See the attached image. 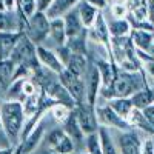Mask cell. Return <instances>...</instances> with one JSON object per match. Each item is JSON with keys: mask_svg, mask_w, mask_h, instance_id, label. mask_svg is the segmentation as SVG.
Returning <instances> with one entry per match:
<instances>
[{"mask_svg": "<svg viewBox=\"0 0 154 154\" xmlns=\"http://www.w3.org/2000/svg\"><path fill=\"white\" fill-rule=\"evenodd\" d=\"M0 120L9 142L17 140L22 136L25 125V112L22 102L5 100L0 103Z\"/></svg>", "mask_w": 154, "mask_h": 154, "instance_id": "1", "label": "cell"}, {"mask_svg": "<svg viewBox=\"0 0 154 154\" xmlns=\"http://www.w3.org/2000/svg\"><path fill=\"white\" fill-rule=\"evenodd\" d=\"M25 34L29 40L37 46L43 45L49 37V19L43 11H35L32 16L28 17L26 26H25Z\"/></svg>", "mask_w": 154, "mask_h": 154, "instance_id": "2", "label": "cell"}, {"mask_svg": "<svg viewBox=\"0 0 154 154\" xmlns=\"http://www.w3.org/2000/svg\"><path fill=\"white\" fill-rule=\"evenodd\" d=\"M12 62H14V65H25L31 69H37L38 66V60H37V54H35V45L29 40L26 37V34L22 32L19 42L12 51V54L9 57Z\"/></svg>", "mask_w": 154, "mask_h": 154, "instance_id": "3", "label": "cell"}, {"mask_svg": "<svg viewBox=\"0 0 154 154\" xmlns=\"http://www.w3.org/2000/svg\"><path fill=\"white\" fill-rule=\"evenodd\" d=\"M140 88H142V85L137 80L134 71L117 69L112 83V97H131Z\"/></svg>", "mask_w": 154, "mask_h": 154, "instance_id": "4", "label": "cell"}, {"mask_svg": "<svg viewBox=\"0 0 154 154\" xmlns=\"http://www.w3.org/2000/svg\"><path fill=\"white\" fill-rule=\"evenodd\" d=\"M74 114H75L77 122H79L85 136L97 133L99 120L96 116V106L89 105L88 102H82V103H77L74 106Z\"/></svg>", "mask_w": 154, "mask_h": 154, "instance_id": "5", "label": "cell"}, {"mask_svg": "<svg viewBox=\"0 0 154 154\" xmlns=\"http://www.w3.org/2000/svg\"><path fill=\"white\" fill-rule=\"evenodd\" d=\"M59 82L66 88V91L71 94V97L74 99L75 105L86 102L85 99V83H83V77L75 75L71 71H68L66 68L59 74Z\"/></svg>", "mask_w": 154, "mask_h": 154, "instance_id": "6", "label": "cell"}, {"mask_svg": "<svg viewBox=\"0 0 154 154\" xmlns=\"http://www.w3.org/2000/svg\"><path fill=\"white\" fill-rule=\"evenodd\" d=\"M83 83H85V99L89 105L96 106L97 97L100 94V72L99 68L96 66V63H88L86 72L83 75Z\"/></svg>", "mask_w": 154, "mask_h": 154, "instance_id": "7", "label": "cell"}, {"mask_svg": "<svg viewBox=\"0 0 154 154\" xmlns=\"http://www.w3.org/2000/svg\"><path fill=\"white\" fill-rule=\"evenodd\" d=\"M96 116H97V120L102 126H106V128H116V130H122V131H128L131 130L130 123L126 122V119L120 117V116L112 111L108 105L103 106H97L96 108Z\"/></svg>", "mask_w": 154, "mask_h": 154, "instance_id": "8", "label": "cell"}, {"mask_svg": "<svg viewBox=\"0 0 154 154\" xmlns=\"http://www.w3.org/2000/svg\"><path fill=\"white\" fill-rule=\"evenodd\" d=\"M35 54H37V60H38V65L49 69L51 72L54 74H60L65 66H63V63L60 62L59 56L56 54L54 49L51 48H46L43 45H37L35 46Z\"/></svg>", "mask_w": 154, "mask_h": 154, "instance_id": "9", "label": "cell"}, {"mask_svg": "<svg viewBox=\"0 0 154 154\" xmlns=\"http://www.w3.org/2000/svg\"><path fill=\"white\" fill-rule=\"evenodd\" d=\"M94 63H96V66L99 68V72H100V80H102L100 94L106 99H112V83H114L117 69L114 68L112 63L105 62V60H96Z\"/></svg>", "mask_w": 154, "mask_h": 154, "instance_id": "10", "label": "cell"}, {"mask_svg": "<svg viewBox=\"0 0 154 154\" xmlns=\"http://www.w3.org/2000/svg\"><path fill=\"white\" fill-rule=\"evenodd\" d=\"M88 35H91L96 42L102 43L109 48L111 43V34H109V26H108V22L103 16V12L99 11V14L96 17V20L93 22V25L88 28Z\"/></svg>", "mask_w": 154, "mask_h": 154, "instance_id": "11", "label": "cell"}, {"mask_svg": "<svg viewBox=\"0 0 154 154\" xmlns=\"http://www.w3.org/2000/svg\"><path fill=\"white\" fill-rule=\"evenodd\" d=\"M43 134H45V128H43L42 122H38L20 142V146L16 149V154H31V152H34L37 149V146L40 145Z\"/></svg>", "mask_w": 154, "mask_h": 154, "instance_id": "12", "label": "cell"}, {"mask_svg": "<svg viewBox=\"0 0 154 154\" xmlns=\"http://www.w3.org/2000/svg\"><path fill=\"white\" fill-rule=\"evenodd\" d=\"M63 131H65L66 136L72 140V143H74L75 148H79V146H85L86 148V136L83 134L79 122H77V117L74 114V108H72V112L68 117V120L63 123Z\"/></svg>", "mask_w": 154, "mask_h": 154, "instance_id": "13", "label": "cell"}, {"mask_svg": "<svg viewBox=\"0 0 154 154\" xmlns=\"http://www.w3.org/2000/svg\"><path fill=\"white\" fill-rule=\"evenodd\" d=\"M20 35V31H0V60H8L11 57Z\"/></svg>", "mask_w": 154, "mask_h": 154, "instance_id": "14", "label": "cell"}, {"mask_svg": "<svg viewBox=\"0 0 154 154\" xmlns=\"http://www.w3.org/2000/svg\"><path fill=\"white\" fill-rule=\"evenodd\" d=\"M62 19H63V23H65L66 38L80 35V34H83V32L88 31V29L83 26V23H82V20H80V17H79V12H77L75 8H72L71 11H68Z\"/></svg>", "mask_w": 154, "mask_h": 154, "instance_id": "15", "label": "cell"}, {"mask_svg": "<svg viewBox=\"0 0 154 154\" xmlns=\"http://www.w3.org/2000/svg\"><path fill=\"white\" fill-rule=\"evenodd\" d=\"M142 143L139 142V137L133 131H125L119 137V152L120 154H142L140 152Z\"/></svg>", "mask_w": 154, "mask_h": 154, "instance_id": "16", "label": "cell"}, {"mask_svg": "<svg viewBox=\"0 0 154 154\" xmlns=\"http://www.w3.org/2000/svg\"><path fill=\"white\" fill-rule=\"evenodd\" d=\"M79 3V0H53L51 5L46 8L45 14L48 16V19H59L63 17L68 11H71L72 8H75V5Z\"/></svg>", "mask_w": 154, "mask_h": 154, "instance_id": "17", "label": "cell"}, {"mask_svg": "<svg viewBox=\"0 0 154 154\" xmlns=\"http://www.w3.org/2000/svg\"><path fill=\"white\" fill-rule=\"evenodd\" d=\"M53 40L56 46H62L66 43V29H65V23L63 19H51L49 20V37L48 40Z\"/></svg>", "mask_w": 154, "mask_h": 154, "instance_id": "18", "label": "cell"}, {"mask_svg": "<svg viewBox=\"0 0 154 154\" xmlns=\"http://www.w3.org/2000/svg\"><path fill=\"white\" fill-rule=\"evenodd\" d=\"M75 9H77V12H79V17H80L83 26L86 29L93 25V22L96 20L99 11H100L96 6H93L91 3H88L86 0H79V3L75 5Z\"/></svg>", "mask_w": 154, "mask_h": 154, "instance_id": "19", "label": "cell"}, {"mask_svg": "<svg viewBox=\"0 0 154 154\" xmlns=\"http://www.w3.org/2000/svg\"><path fill=\"white\" fill-rule=\"evenodd\" d=\"M65 68L68 71H71L75 75L83 77L88 68V60H86V54H79V53H72L69 60L66 62Z\"/></svg>", "mask_w": 154, "mask_h": 154, "instance_id": "20", "label": "cell"}, {"mask_svg": "<svg viewBox=\"0 0 154 154\" xmlns=\"http://www.w3.org/2000/svg\"><path fill=\"white\" fill-rule=\"evenodd\" d=\"M131 99V103L136 109H145L146 106H149L151 103H154V93L152 89H143L140 88L130 97Z\"/></svg>", "mask_w": 154, "mask_h": 154, "instance_id": "21", "label": "cell"}, {"mask_svg": "<svg viewBox=\"0 0 154 154\" xmlns=\"http://www.w3.org/2000/svg\"><path fill=\"white\" fill-rule=\"evenodd\" d=\"M14 72H16V65L11 59L0 60V86L6 89L14 80Z\"/></svg>", "mask_w": 154, "mask_h": 154, "instance_id": "22", "label": "cell"}, {"mask_svg": "<svg viewBox=\"0 0 154 154\" xmlns=\"http://www.w3.org/2000/svg\"><path fill=\"white\" fill-rule=\"evenodd\" d=\"M108 26L111 37H126L133 29L131 22L128 19H112L108 22Z\"/></svg>", "mask_w": 154, "mask_h": 154, "instance_id": "23", "label": "cell"}, {"mask_svg": "<svg viewBox=\"0 0 154 154\" xmlns=\"http://www.w3.org/2000/svg\"><path fill=\"white\" fill-rule=\"evenodd\" d=\"M108 106H109L112 111H116V112H117L120 117H123V119H126V116L130 114L131 109L134 108L130 97H112V99H109V102H108Z\"/></svg>", "mask_w": 154, "mask_h": 154, "instance_id": "24", "label": "cell"}, {"mask_svg": "<svg viewBox=\"0 0 154 154\" xmlns=\"http://www.w3.org/2000/svg\"><path fill=\"white\" fill-rule=\"evenodd\" d=\"M97 134H99V140H100L102 152H103V154H120L119 149L116 148V145L112 142V137L108 133V128L106 126H99Z\"/></svg>", "mask_w": 154, "mask_h": 154, "instance_id": "25", "label": "cell"}, {"mask_svg": "<svg viewBox=\"0 0 154 154\" xmlns=\"http://www.w3.org/2000/svg\"><path fill=\"white\" fill-rule=\"evenodd\" d=\"M49 111H51V116L54 117L56 122L65 123L68 120V117L71 116V112H72V108L68 106V105H63V103H54L49 108Z\"/></svg>", "mask_w": 154, "mask_h": 154, "instance_id": "26", "label": "cell"}, {"mask_svg": "<svg viewBox=\"0 0 154 154\" xmlns=\"http://www.w3.org/2000/svg\"><path fill=\"white\" fill-rule=\"evenodd\" d=\"M128 5L125 0H112L111 2V16L114 19H125L128 14Z\"/></svg>", "mask_w": 154, "mask_h": 154, "instance_id": "27", "label": "cell"}, {"mask_svg": "<svg viewBox=\"0 0 154 154\" xmlns=\"http://www.w3.org/2000/svg\"><path fill=\"white\" fill-rule=\"evenodd\" d=\"M17 9L28 19L37 11V3L35 0H17Z\"/></svg>", "mask_w": 154, "mask_h": 154, "instance_id": "28", "label": "cell"}, {"mask_svg": "<svg viewBox=\"0 0 154 154\" xmlns=\"http://www.w3.org/2000/svg\"><path fill=\"white\" fill-rule=\"evenodd\" d=\"M65 131H63V128H56V130H53L49 133V136H48V148H51V149H54L59 143H60V140L65 137Z\"/></svg>", "mask_w": 154, "mask_h": 154, "instance_id": "29", "label": "cell"}, {"mask_svg": "<svg viewBox=\"0 0 154 154\" xmlns=\"http://www.w3.org/2000/svg\"><path fill=\"white\" fill-rule=\"evenodd\" d=\"M140 152L142 154H154V136L143 140L142 146H140Z\"/></svg>", "mask_w": 154, "mask_h": 154, "instance_id": "30", "label": "cell"}, {"mask_svg": "<svg viewBox=\"0 0 154 154\" xmlns=\"http://www.w3.org/2000/svg\"><path fill=\"white\" fill-rule=\"evenodd\" d=\"M142 114H143V117L146 119V122L149 123V126L154 128V103H151L149 106L142 109Z\"/></svg>", "mask_w": 154, "mask_h": 154, "instance_id": "31", "label": "cell"}, {"mask_svg": "<svg viewBox=\"0 0 154 154\" xmlns=\"http://www.w3.org/2000/svg\"><path fill=\"white\" fill-rule=\"evenodd\" d=\"M86 2H88V3H91L93 6H96V8L100 9V11L108 5V0H86Z\"/></svg>", "mask_w": 154, "mask_h": 154, "instance_id": "32", "label": "cell"}, {"mask_svg": "<svg viewBox=\"0 0 154 154\" xmlns=\"http://www.w3.org/2000/svg\"><path fill=\"white\" fill-rule=\"evenodd\" d=\"M51 2L53 0H35V3H37V11H46V8L51 5Z\"/></svg>", "mask_w": 154, "mask_h": 154, "instance_id": "33", "label": "cell"}, {"mask_svg": "<svg viewBox=\"0 0 154 154\" xmlns=\"http://www.w3.org/2000/svg\"><path fill=\"white\" fill-rule=\"evenodd\" d=\"M0 143H2L3 146H9V139L5 134V130L2 126V120H0Z\"/></svg>", "mask_w": 154, "mask_h": 154, "instance_id": "34", "label": "cell"}, {"mask_svg": "<svg viewBox=\"0 0 154 154\" xmlns=\"http://www.w3.org/2000/svg\"><path fill=\"white\" fill-rule=\"evenodd\" d=\"M0 154H16V149L9 146H0Z\"/></svg>", "mask_w": 154, "mask_h": 154, "instance_id": "35", "label": "cell"}, {"mask_svg": "<svg viewBox=\"0 0 154 154\" xmlns=\"http://www.w3.org/2000/svg\"><path fill=\"white\" fill-rule=\"evenodd\" d=\"M34 154H57V152L53 151L51 148H42V149H35Z\"/></svg>", "mask_w": 154, "mask_h": 154, "instance_id": "36", "label": "cell"}, {"mask_svg": "<svg viewBox=\"0 0 154 154\" xmlns=\"http://www.w3.org/2000/svg\"><path fill=\"white\" fill-rule=\"evenodd\" d=\"M146 69H148V72L154 77V62H148V65H146Z\"/></svg>", "mask_w": 154, "mask_h": 154, "instance_id": "37", "label": "cell"}, {"mask_svg": "<svg viewBox=\"0 0 154 154\" xmlns=\"http://www.w3.org/2000/svg\"><path fill=\"white\" fill-rule=\"evenodd\" d=\"M0 11H5L3 9V0H0Z\"/></svg>", "mask_w": 154, "mask_h": 154, "instance_id": "38", "label": "cell"}, {"mask_svg": "<svg viewBox=\"0 0 154 154\" xmlns=\"http://www.w3.org/2000/svg\"><path fill=\"white\" fill-rule=\"evenodd\" d=\"M82 154H89V152H88V151H86V152H82Z\"/></svg>", "mask_w": 154, "mask_h": 154, "instance_id": "39", "label": "cell"}, {"mask_svg": "<svg viewBox=\"0 0 154 154\" xmlns=\"http://www.w3.org/2000/svg\"><path fill=\"white\" fill-rule=\"evenodd\" d=\"M111 2H112V0H108V3H111Z\"/></svg>", "mask_w": 154, "mask_h": 154, "instance_id": "40", "label": "cell"}, {"mask_svg": "<svg viewBox=\"0 0 154 154\" xmlns=\"http://www.w3.org/2000/svg\"><path fill=\"white\" fill-rule=\"evenodd\" d=\"M152 93H154V89H152Z\"/></svg>", "mask_w": 154, "mask_h": 154, "instance_id": "41", "label": "cell"}, {"mask_svg": "<svg viewBox=\"0 0 154 154\" xmlns=\"http://www.w3.org/2000/svg\"><path fill=\"white\" fill-rule=\"evenodd\" d=\"M152 136H154V134H152Z\"/></svg>", "mask_w": 154, "mask_h": 154, "instance_id": "42", "label": "cell"}]
</instances>
